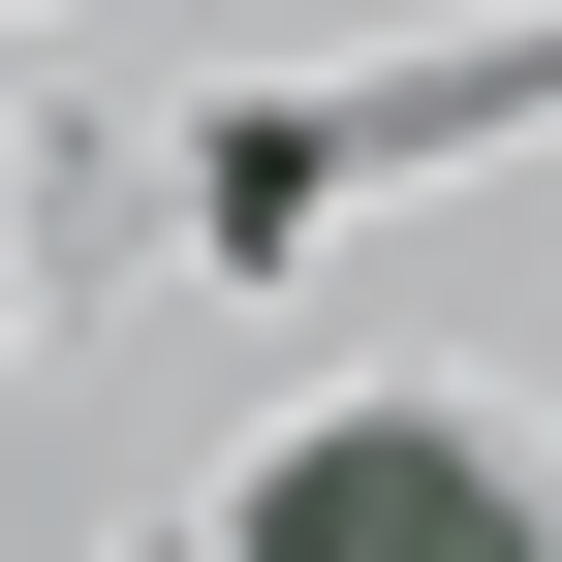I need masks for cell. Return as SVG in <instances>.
Masks as SVG:
<instances>
[{
    "instance_id": "cell-1",
    "label": "cell",
    "mask_w": 562,
    "mask_h": 562,
    "mask_svg": "<svg viewBox=\"0 0 562 562\" xmlns=\"http://www.w3.org/2000/svg\"><path fill=\"white\" fill-rule=\"evenodd\" d=\"M250 562H562V501L469 406H313V438L250 469Z\"/></svg>"
}]
</instances>
